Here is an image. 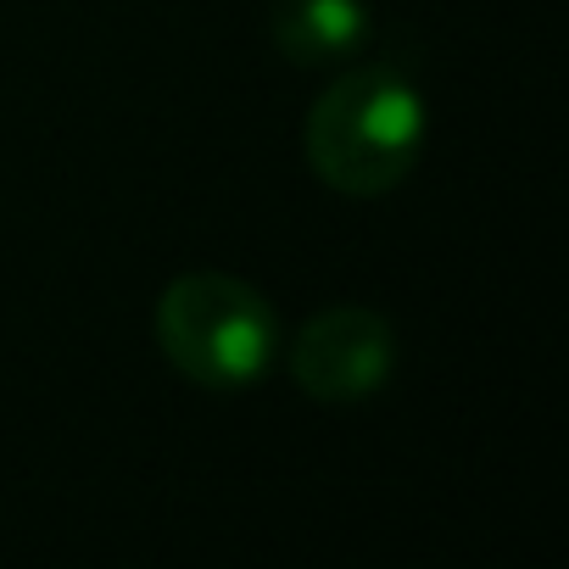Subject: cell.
Returning a JSON list of instances; mask_svg holds the SVG:
<instances>
[{
	"label": "cell",
	"instance_id": "obj_1",
	"mask_svg": "<svg viewBox=\"0 0 569 569\" xmlns=\"http://www.w3.org/2000/svg\"><path fill=\"white\" fill-rule=\"evenodd\" d=\"M430 112L397 68H352L313 101L302 123L308 168L341 196H386L425 157Z\"/></svg>",
	"mask_w": 569,
	"mask_h": 569
},
{
	"label": "cell",
	"instance_id": "obj_2",
	"mask_svg": "<svg viewBox=\"0 0 569 569\" xmlns=\"http://www.w3.org/2000/svg\"><path fill=\"white\" fill-rule=\"evenodd\" d=\"M157 347L162 358L201 391H246L279 358V319L257 284L196 268L179 273L157 297Z\"/></svg>",
	"mask_w": 569,
	"mask_h": 569
},
{
	"label": "cell",
	"instance_id": "obj_3",
	"mask_svg": "<svg viewBox=\"0 0 569 569\" xmlns=\"http://www.w3.org/2000/svg\"><path fill=\"white\" fill-rule=\"evenodd\" d=\"M391 369H397V325L358 302L313 313L302 336L291 341V375L302 397L330 402V408L369 402L391 380Z\"/></svg>",
	"mask_w": 569,
	"mask_h": 569
},
{
	"label": "cell",
	"instance_id": "obj_4",
	"mask_svg": "<svg viewBox=\"0 0 569 569\" xmlns=\"http://www.w3.org/2000/svg\"><path fill=\"white\" fill-rule=\"evenodd\" d=\"M369 7L363 0H273L268 34L284 62L297 68H336L369 46Z\"/></svg>",
	"mask_w": 569,
	"mask_h": 569
}]
</instances>
